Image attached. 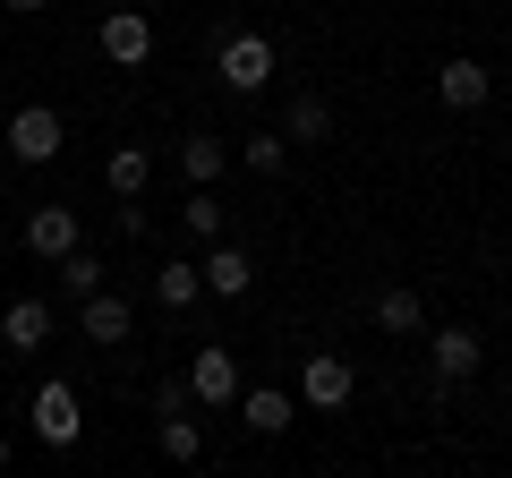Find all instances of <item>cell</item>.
Masks as SVG:
<instances>
[{
  "instance_id": "cell-7",
  "label": "cell",
  "mask_w": 512,
  "mask_h": 478,
  "mask_svg": "<svg viewBox=\"0 0 512 478\" xmlns=\"http://www.w3.org/2000/svg\"><path fill=\"white\" fill-rule=\"evenodd\" d=\"M197 274H205V291H214V299H248L256 291L248 248H231V239H205V265H197Z\"/></svg>"
},
{
  "instance_id": "cell-18",
  "label": "cell",
  "mask_w": 512,
  "mask_h": 478,
  "mask_svg": "<svg viewBox=\"0 0 512 478\" xmlns=\"http://www.w3.org/2000/svg\"><path fill=\"white\" fill-rule=\"evenodd\" d=\"M154 299H163L171 316H180V308H197V299H205V274H197V265H188V257H171L163 274H154Z\"/></svg>"
},
{
  "instance_id": "cell-2",
  "label": "cell",
  "mask_w": 512,
  "mask_h": 478,
  "mask_svg": "<svg viewBox=\"0 0 512 478\" xmlns=\"http://www.w3.org/2000/svg\"><path fill=\"white\" fill-rule=\"evenodd\" d=\"M103 60L111 69H146L154 60V9H111L103 18Z\"/></svg>"
},
{
  "instance_id": "cell-13",
  "label": "cell",
  "mask_w": 512,
  "mask_h": 478,
  "mask_svg": "<svg viewBox=\"0 0 512 478\" xmlns=\"http://www.w3.org/2000/svg\"><path fill=\"white\" fill-rule=\"evenodd\" d=\"M239 419H248L256 436H291V393H282V385H256V393H239Z\"/></svg>"
},
{
  "instance_id": "cell-9",
  "label": "cell",
  "mask_w": 512,
  "mask_h": 478,
  "mask_svg": "<svg viewBox=\"0 0 512 478\" xmlns=\"http://www.w3.org/2000/svg\"><path fill=\"white\" fill-rule=\"evenodd\" d=\"M427 359H436V376H478L487 342H478L470 325H436V333H427Z\"/></svg>"
},
{
  "instance_id": "cell-15",
  "label": "cell",
  "mask_w": 512,
  "mask_h": 478,
  "mask_svg": "<svg viewBox=\"0 0 512 478\" xmlns=\"http://www.w3.org/2000/svg\"><path fill=\"white\" fill-rule=\"evenodd\" d=\"M103 180H111V197H146V180H154V154H146V146H111Z\"/></svg>"
},
{
  "instance_id": "cell-24",
  "label": "cell",
  "mask_w": 512,
  "mask_h": 478,
  "mask_svg": "<svg viewBox=\"0 0 512 478\" xmlns=\"http://www.w3.org/2000/svg\"><path fill=\"white\" fill-rule=\"evenodd\" d=\"M163 410H188V376H163V385H154V419H163Z\"/></svg>"
},
{
  "instance_id": "cell-14",
  "label": "cell",
  "mask_w": 512,
  "mask_h": 478,
  "mask_svg": "<svg viewBox=\"0 0 512 478\" xmlns=\"http://www.w3.org/2000/svg\"><path fill=\"white\" fill-rule=\"evenodd\" d=\"M282 137H291V146H325V137H333V103H325V94H291Z\"/></svg>"
},
{
  "instance_id": "cell-4",
  "label": "cell",
  "mask_w": 512,
  "mask_h": 478,
  "mask_svg": "<svg viewBox=\"0 0 512 478\" xmlns=\"http://www.w3.org/2000/svg\"><path fill=\"white\" fill-rule=\"evenodd\" d=\"M35 436H43V444H52V453H69V444H77V436H86V410H77V393H69V385H60V376H52V385H43V393H35Z\"/></svg>"
},
{
  "instance_id": "cell-26",
  "label": "cell",
  "mask_w": 512,
  "mask_h": 478,
  "mask_svg": "<svg viewBox=\"0 0 512 478\" xmlns=\"http://www.w3.org/2000/svg\"><path fill=\"white\" fill-rule=\"evenodd\" d=\"M137 9H163V0H137Z\"/></svg>"
},
{
  "instance_id": "cell-27",
  "label": "cell",
  "mask_w": 512,
  "mask_h": 478,
  "mask_svg": "<svg viewBox=\"0 0 512 478\" xmlns=\"http://www.w3.org/2000/svg\"><path fill=\"white\" fill-rule=\"evenodd\" d=\"M0 461H9V436H0Z\"/></svg>"
},
{
  "instance_id": "cell-23",
  "label": "cell",
  "mask_w": 512,
  "mask_h": 478,
  "mask_svg": "<svg viewBox=\"0 0 512 478\" xmlns=\"http://www.w3.org/2000/svg\"><path fill=\"white\" fill-rule=\"evenodd\" d=\"M111 231H120V239H146V205H137V197H120V214H111Z\"/></svg>"
},
{
  "instance_id": "cell-8",
  "label": "cell",
  "mask_w": 512,
  "mask_h": 478,
  "mask_svg": "<svg viewBox=\"0 0 512 478\" xmlns=\"http://www.w3.org/2000/svg\"><path fill=\"white\" fill-rule=\"evenodd\" d=\"M188 402H214V410L239 402V359L231 350H197L188 359Z\"/></svg>"
},
{
  "instance_id": "cell-21",
  "label": "cell",
  "mask_w": 512,
  "mask_h": 478,
  "mask_svg": "<svg viewBox=\"0 0 512 478\" xmlns=\"http://www.w3.org/2000/svg\"><path fill=\"white\" fill-rule=\"evenodd\" d=\"M239 163H248V171H265V180H274V171L291 163V137H282V129H256V137H239Z\"/></svg>"
},
{
  "instance_id": "cell-10",
  "label": "cell",
  "mask_w": 512,
  "mask_h": 478,
  "mask_svg": "<svg viewBox=\"0 0 512 478\" xmlns=\"http://www.w3.org/2000/svg\"><path fill=\"white\" fill-rule=\"evenodd\" d=\"M436 94H444L453 111H478V103L495 94V69H487V60H444V69H436Z\"/></svg>"
},
{
  "instance_id": "cell-6",
  "label": "cell",
  "mask_w": 512,
  "mask_h": 478,
  "mask_svg": "<svg viewBox=\"0 0 512 478\" xmlns=\"http://www.w3.org/2000/svg\"><path fill=\"white\" fill-rule=\"evenodd\" d=\"M77 325H86V342H94V350H120V342H128V325H137V308H128L120 291H86V299H77Z\"/></svg>"
},
{
  "instance_id": "cell-16",
  "label": "cell",
  "mask_w": 512,
  "mask_h": 478,
  "mask_svg": "<svg viewBox=\"0 0 512 478\" xmlns=\"http://www.w3.org/2000/svg\"><path fill=\"white\" fill-rule=\"evenodd\" d=\"M52 282H60V291H69V299H86V291H103V257H94L86 239H77L69 257H52Z\"/></svg>"
},
{
  "instance_id": "cell-5",
  "label": "cell",
  "mask_w": 512,
  "mask_h": 478,
  "mask_svg": "<svg viewBox=\"0 0 512 478\" xmlns=\"http://www.w3.org/2000/svg\"><path fill=\"white\" fill-rule=\"evenodd\" d=\"M77 239H86V214H77V205H35V214H26V248H35L43 265L69 257Z\"/></svg>"
},
{
  "instance_id": "cell-3",
  "label": "cell",
  "mask_w": 512,
  "mask_h": 478,
  "mask_svg": "<svg viewBox=\"0 0 512 478\" xmlns=\"http://www.w3.org/2000/svg\"><path fill=\"white\" fill-rule=\"evenodd\" d=\"M9 154H18V163H52L60 154V111L52 103H18L9 111Z\"/></svg>"
},
{
  "instance_id": "cell-12",
  "label": "cell",
  "mask_w": 512,
  "mask_h": 478,
  "mask_svg": "<svg viewBox=\"0 0 512 478\" xmlns=\"http://www.w3.org/2000/svg\"><path fill=\"white\" fill-rule=\"evenodd\" d=\"M299 393H308L316 410H342L350 402V359H333V350H325V359H308V368H299Z\"/></svg>"
},
{
  "instance_id": "cell-17",
  "label": "cell",
  "mask_w": 512,
  "mask_h": 478,
  "mask_svg": "<svg viewBox=\"0 0 512 478\" xmlns=\"http://www.w3.org/2000/svg\"><path fill=\"white\" fill-rule=\"evenodd\" d=\"M376 325L384 333H427V299L410 291V282H393V291L376 299Z\"/></svg>"
},
{
  "instance_id": "cell-1",
  "label": "cell",
  "mask_w": 512,
  "mask_h": 478,
  "mask_svg": "<svg viewBox=\"0 0 512 478\" xmlns=\"http://www.w3.org/2000/svg\"><path fill=\"white\" fill-rule=\"evenodd\" d=\"M222 86L231 94H265L274 86V43L265 35H222Z\"/></svg>"
},
{
  "instance_id": "cell-19",
  "label": "cell",
  "mask_w": 512,
  "mask_h": 478,
  "mask_svg": "<svg viewBox=\"0 0 512 478\" xmlns=\"http://www.w3.org/2000/svg\"><path fill=\"white\" fill-rule=\"evenodd\" d=\"M154 444H163V461H197L205 453V427L188 419V410H163V419H154Z\"/></svg>"
},
{
  "instance_id": "cell-28",
  "label": "cell",
  "mask_w": 512,
  "mask_h": 478,
  "mask_svg": "<svg viewBox=\"0 0 512 478\" xmlns=\"http://www.w3.org/2000/svg\"><path fill=\"white\" fill-rule=\"evenodd\" d=\"M0 18H9V9H0Z\"/></svg>"
},
{
  "instance_id": "cell-25",
  "label": "cell",
  "mask_w": 512,
  "mask_h": 478,
  "mask_svg": "<svg viewBox=\"0 0 512 478\" xmlns=\"http://www.w3.org/2000/svg\"><path fill=\"white\" fill-rule=\"evenodd\" d=\"M0 9H18V18H35V9H52V0H0Z\"/></svg>"
},
{
  "instance_id": "cell-20",
  "label": "cell",
  "mask_w": 512,
  "mask_h": 478,
  "mask_svg": "<svg viewBox=\"0 0 512 478\" xmlns=\"http://www.w3.org/2000/svg\"><path fill=\"white\" fill-rule=\"evenodd\" d=\"M222 163H231V146H222V137H180V171H188L197 188H214Z\"/></svg>"
},
{
  "instance_id": "cell-22",
  "label": "cell",
  "mask_w": 512,
  "mask_h": 478,
  "mask_svg": "<svg viewBox=\"0 0 512 478\" xmlns=\"http://www.w3.org/2000/svg\"><path fill=\"white\" fill-rule=\"evenodd\" d=\"M180 222H188V239H222V197H214V188H197V197L180 205Z\"/></svg>"
},
{
  "instance_id": "cell-11",
  "label": "cell",
  "mask_w": 512,
  "mask_h": 478,
  "mask_svg": "<svg viewBox=\"0 0 512 478\" xmlns=\"http://www.w3.org/2000/svg\"><path fill=\"white\" fill-rule=\"evenodd\" d=\"M0 342L9 350H43L52 342V299H9V308H0Z\"/></svg>"
}]
</instances>
